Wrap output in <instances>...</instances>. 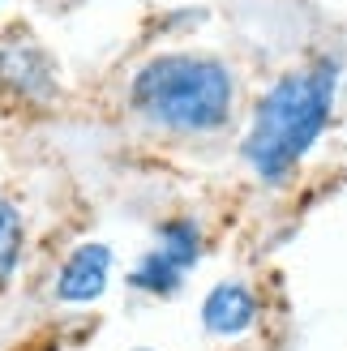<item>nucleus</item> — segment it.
Instances as JSON below:
<instances>
[{
	"mask_svg": "<svg viewBox=\"0 0 347 351\" xmlns=\"http://www.w3.org/2000/svg\"><path fill=\"white\" fill-rule=\"evenodd\" d=\"M335 86H339V69L331 60H318L279 77L270 86V95L257 103L253 129L240 154L266 184H283L309 154V146L322 137L335 108Z\"/></svg>",
	"mask_w": 347,
	"mask_h": 351,
	"instance_id": "nucleus-1",
	"label": "nucleus"
},
{
	"mask_svg": "<svg viewBox=\"0 0 347 351\" xmlns=\"http://www.w3.org/2000/svg\"><path fill=\"white\" fill-rule=\"evenodd\" d=\"M133 108L171 133H211L232 116V73L211 56H159L133 77Z\"/></svg>",
	"mask_w": 347,
	"mask_h": 351,
	"instance_id": "nucleus-2",
	"label": "nucleus"
},
{
	"mask_svg": "<svg viewBox=\"0 0 347 351\" xmlns=\"http://www.w3.org/2000/svg\"><path fill=\"white\" fill-rule=\"evenodd\" d=\"M0 86L17 99L51 103L56 99V64L30 34H5L0 39Z\"/></svg>",
	"mask_w": 347,
	"mask_h": 351,
	"instance_id": "nucleus-3",
	"label": "nucleus"
},
{
	"mask_svg": "<svg viewBox=\"0 0 347 351\" xmlns=\"http://www.w3.org/2000/svg\"><path fill=\"white\" fill-rule=\"evenodd\" d=\"M112 274V249L108 244H82L69 253V261L56 274V300L60 304H91L103 295Z\"/></svg>",
	"mask_w": 347,
	"mask_h": 351,
	"instance_id": "nucleus-4",
	"label": "nucleus"
},
{
	"mask_svg": "<svg viewBox=\"0 0 347 351\" xmlns=\"http://www.w3.org/2000/svg\"><path fill=\"white\" fill-rule=\"evenodd\" d=\"M257 322V295L245 283H219L202 304V326L215 339H236Z\"/></svg>",
	"mask_w": 347,
	"mask_h": 351,
	"instance_id": "nucleus-5",
	"label": "nucleus"
},
{
	"mask_svg": "<svg viewBox=\"0 0 347 351\" xmlns=\"http://www.w3.org/2000/svg\"><path fill=\"white\" fill-rule=\"evenodd\" d=\"M159 253L167 261H176V266L189 274V266L202 257V232L193 219H171L159 227Z\"/></svg>",
	"mask_w": 347,
	"mask_h": 351,
	"instance_id": "nucleus-6",
	"label": "nucleus"
},
{
	"mask_svg": "<svg viewBox=\"0 0 347 351\" xmlns=\"http://www.w3.org/2000/svg\"><path fill=\"white\" fill-rule=\"evenodd\" d=\"M129 283L142 287V291H150V295H171V291H180L184 270L176 266V261H167L159 249H154V253H146L142 261H137V270L129 274Z\"/></svg>",
	"mask_w": 347,
	"mask_h": 351,
	"instance_id": "nucleus-7",
	"label": "nucleus"
},
{
	"mask_svg": "<svg viewBox=\"0 0 347 351\" xmlns=\"http://www.w3.org/2000/svg\"><path fill=\"white\" fill-rule=\"evenodd\" d=\"M17 257H22V215L13 202L0 197V283L13 274Z\"/></svg>",
	"mask_w": 347,
	"mask_h": 351,
	"instance_id": "nucleus-8",
	"label": "nucleus"
}]
</instances>
